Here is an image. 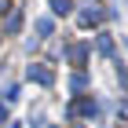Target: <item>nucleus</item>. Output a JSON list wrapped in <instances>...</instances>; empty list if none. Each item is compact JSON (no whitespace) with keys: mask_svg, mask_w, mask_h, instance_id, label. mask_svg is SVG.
<instances>
[{"mask_svg":"<svg viewBox=\"0 0 128 128\" xmlns=\"http://www.w3.org/2000/svg\"><path fill=\"white\" fill-rule=\"evenodd\" d=\"M26 77H30V80H37V84H44V88H51V84H55V70H51V66H44V62H37V66H30V70H26Z\"/></svg>","mask_w":128,"mask_h":128,"instance_id":"obj_1","label":"nucleus"},{"mask_svg":"<svg viewBox=\"0 0 128 128\" xmlns=\"http://www.w3.org/2000/svg\"><path fill=\"white\" fill-rule=\"evenodd\" d=\"M95 110H99V102L92 95H84V99H77V102L70 106V117H95Z\"/></svg>","mask_w":128,"mask_h":128,"instance_id":"obj_2","label":"nucleus"},{"mask_svg":"<svg viewBox=\"0 0 128 128\" xmlns=\"http://www.w3.org/2000/svg\"><path fill=\"white\" fill-rule=\"evenodd\" d=\"M66 59L73 62V66H80V62L88 59V44H73V48H66Z\"/></svg>","mask_w":128,"mask_h":128,"instance_id":"obj_3","label":"nucleus"},{"mask_svg":"<svg viewBox=\"0 0 128 128\" xmlns=\"http://www.w3.org/2000/svg\"><path fill=\"white\" fill-rule=\"evenodd\" d=\"M18 30H22V11L11 8L8 11V22H4V33H18Z\"/></svg>","mask_w":128,"mask_h":128,"instance_id":"obj_4","label":"nucleus"},{"mask_svg":"<svg viewBox=\"0 0 128 128\" xmlns=\"http://www.w3.org/2000/svg\"><path fill=\"white\" fill-rule=\"evenodd\" d=\"M95 22H102V11L99 8H84L80 11V26H95Z\"/></svg>","mask_w":128,"mask_h":128,"instance_id":"obj_5","label":"nucleus"},{"mask_svg":"<svg viewBox=\"0 0 128 128\" xmlns=\"http://www.w3.org/2000/svg\"><path fill=\"white\" fill-rule=\"evenodd\" d=\"M95 48H99V55H114V40H110V33H99V37H95Z\"/></svg>","mask_w":128,"mask_h":128,"instance_id":"obj_6","label":"nucleus"},{"mask_svg":"<svg viewBox=\"0 0 128 128\" xmlns=\"http://www.w3.org/2000/svg\"><path fill=\"white\" fill-rule=\"evenodd\" d=\"M84 84H88V77H84V73H73V80H70V88H73V92H84Z\"/></svg>","mask_w":128,"mask_h":128,"instance_id":"obj_7","label":"nucleus"},{"mask_svg":"<svg viewBox=\"0 0 128 128\" xmlns=\"http://www.w3.org/2000/svg\"><path fill=\"white\" fill-rule=\"evenodd\" d=\"M51 11H55V15H66V11H70V0H51Z\"/></svg>","mask_w":128,"mask_h":128,"instance_id":"obj_8","label":"nucleus"},{"mask_svg":"<svg viewBox=\"0 0 128 128\" xmlns=\"http://www.w3.org/2000/svg\"><path fill=\"white\" fill-rule=\"evenodd\" d=\"M37 33L48 37V33H51V18H37Z\"/></svg>","mask_w":128,"mask_h":128,"instance_id":"obj_9","label":"nucleus"},{"mask_svg":"<svg viewBox=\"0 0 128 128\" xmlns=\"http://www.w3.org/2000/svg\"><path fill=\"white\" fill-rule=\"evenodd\" d=\"M4 11H11V4H8V0H0V15H4Z\"/></svg>","mask_w":128,"mask_h":128,"instance_id":"obj_10","label":"nucleus"},{"mask_svg":"<svg viewBox=\"0 0 128 128\" xmlns=\"http://www.w3.org/2000/svg\"><path fill=\"white\" fill-rule=\"evenodd\" d=\"M0 121H4V110H0Z\"/></svg>","mask_w":128,"mask_h":128,"instance_id":"obj_11","label":"nucleus"},{"mask_svg":"<svg viewBox=\"0 0 128 128\" xmlns=\"http://www.w3.org/2000/svg\"><path fill=\"white\" fill-rule=\"evenodd\" d=\"M124 4H128V0H124Z\"/></svg>","mask_w":128,"mask_h":128,"instance_id":"obj_12","label":"nucleus"}]
</instances>
